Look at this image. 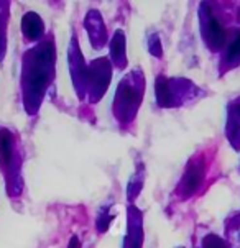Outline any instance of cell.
<instances>
[{
    "label": "cell",
    "mask_w": 240,
    "mask_h": 248,
    "mask_svg": "<svg viewBox=\"0 0 240 248\" xmlns=\"http://www.w3.org/2000/svg\"><path fill=\"white\" fill-rule=\"evenodd\" d=\"M23 31L27 36L38 38L43 33V22L35 14H28L23 18Z\"/></svg>",
    "instance_id": "obj_1"
},
{
    "label": "cell",
    "mask_w": 240,
    "mask_h": 248,
    "mask_svg": "<svg viewBox=\"0 0 240 248\" xmlns=\"http://www.w3.org/2000/svg\"><path fill=\"white\" fill-rule=\"evenodd\" d=\"M199 173H201L199 168H194V170L189 171V173H186V176H184V181L181 183V187L184 189L186 194L192 192L197 186H199Z\"/></svg>",
    "instance_id": "obj_2"
},
{
    "label": "cell",
    "mask_w": 240,
    "mask_h": 248,
    "mask_svg": "<svg viewBox=\"0 0 240 248\" xmlns=\"http://www.w3.org/2000/svg\"><path fill=\"white\" fill-rule=\"evenodd\" d=\"M12 153H14V143H12V137L3 133L0 135V158L3 161H10L12 158Z\"/></svg>",
    "instance_id": "obj_3"
},
{
    "label": "cell",
    "mask_w": 240,
    "mask_h": 248,
    "mask_svg": "<svg viewBox=\"0 0 240 248\" xmlns=\"http://www.w3.org/2000/svg\"><path fill=\"white\" fill-rule=\"evenodd\" d=\"M239 56H240V35L235 36V40L230 43L229 51H227V60L232 61V60H237Z\"/></svg>",
    "instance_id": "obj_4"
},
{
    "label": "cell",
    "mask_w": 240,
    "mask_h": 248,
    "mask_svg": "<svg viewBox=\"0 0 240 248\" xmlns=\"http://www.w3.org/2000/svg\"><path fill=\"white\" fill-rule=\"evenodd\" d=\"M71 248H78V238H73V242H71Z\"/></svg>",
    "instance_id": "obj_5"
}]
</instances>
